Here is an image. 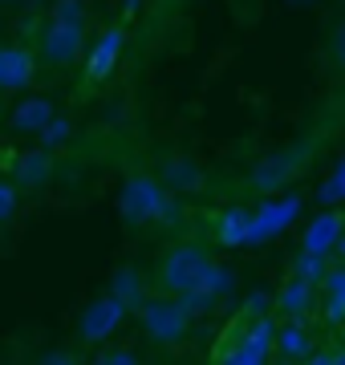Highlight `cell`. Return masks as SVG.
<instances>
[{"label":"cell","mask_w":345,"mask_h":365,"mask_svg":"<svg viewBox=\"0 0 345 365\" xmlns=\"http://www.w3.org/2000/svg\"><path fill=\"white\" fill-rule=\"evenodd\" d=\"M118 215H122V227L130 232H143L150 223H179V203L175 195L159 182V175L150 170H130L122 179V191H118Z\"/></svg>","instance_id":"1"},{"label":"cell","mask_w":345,"mask_h":365,"mask_svg":"<svg viewBox=\"0 0 345 365\" xmlns=\"http://www.w3.org/2000/svg\"><path fill=\"white\" fill-rule=\"evenodd\" d=\"M212 264H215V256L203 248L200 240L171 244V248L159 256L155 272H150V288H155V292H167V297H183V292L203 284V276L212 272Z\"/></svg>","instance_id":"2"},{"label":"cell","mask_w":345,"mask_h":365,"mask_svg":"<svg viewBox=\"0 0 345 365\" xmlns=\"http://www.w3.org/2000/svg\"><path fill=\"white\" fill-rule=\"evenodd\" d=\"M130 313H134V321H138V329H143L146 337L155 341V345H167V349L183 345V341L191 337V321H195V317L187 313L183 300L167 297V292H155V297L146 292Z\"/></svg>","instance_id":"3"},{"label":"cell","mask_w":345,"mask_h":365,"mask_svg":"<svg viewBox=\"0 0 345 365\" xmlns=\"http://www.w3.org/2000/svg\"><path fill=\"white\" fill-rule=\"evenodd\" d=\"M122 53H126V25H106L98 37H93V45H86V53H81V90L93 93L102 81L114 78V69H118ZM78 90V93H81Z\"/></svg>","instance_id":"4"},{"label":"cell","mask_w":345,"mask_h":365,"mask_svg":"<svg viewBox=\"0 0 345 365\" xmlns=\"http://www.w3.org/2000/svg\"><path fill=\"white\" fill-rule=\"evenodd\" d=\"M86 25H61V21H49L37 37V61L49 69H73L86 53Z\"/></svg>","instance_id":"5"},{"label":"cell","mask_w":345,"mask_h":365,"mask_svg":"<svg viewBox=\"0 0 345 365\" xmlns=\"http://www.w3.org/2000/svg\"><path fill=\"white\" fill-rule=\"evenodd\" d=\"M126 317H130V309H126L118 297L102 292V297H93L90 304L81 309V317H78V341H81V345H106V341L126 325Z\"/></svg>","instance_id":"6"},{"label":"cell","mask_w":345,"mask_h":365,"mask_svg":"<svg viewBox=\"0 0 345 365\" xmlns=\"http://www.w3.org/2000/svg\"><path fill=\"white\" fill-rule=\"evenodd\" d=\"M37 49L25 45V41H0V93L4 98H16L25 93L33 81H37Z\"/></svg>","instance_id":"7"},{"label":"cell","mask_w":345,"mask_h":365,"mask_svg":"<svg viewBox=\"0 0 345 365\" xmlns=\"http://www.w3.org/2000/svg\"><path fill=\"white\" fill-rule=\"evenodd\" d=\"M301 215V195H284V199H264L260 207L248 211V232H244V244H268L277 240L292 220Z\"/></svg>","instance_id":"8"},{"label":"cell","mask_w":345,"mask_h":365,"mask_svg":"<svg viewBox=\"0 0 345 365\" xmlns=\"http://www.w3.org/2000/svg\"><path fill=\"white\" fill-rule=\"evenodd\" d=\"M309 163V150L305 146H284V150H277V155L260 158L252 167V175H248V187L252 191H260V195H268V191H280L284 182H292L297 175H301V167Z\"/></svg>","instance_id":"9"},{"label":"cell","mask_w":345,"mask_h":365,"mask_svg":"<svg viewBox=\"0 0 345 365\" xmlns=\"http://www.w3.org/2000/svg\"><path fill=\"white\" fill-rule=\"evenodd\" d=\"M272 341H277V321L272 313H256L244 329V337L236 341V349L227 353L232 365H264L272 361Z\"/></svg>","instance_id":"10"},{"label":"cell","mask_w":345,"mask_h":365,"mask_svg":"<svg viewBox=\"0 0 345 365\" xmlns=\"http://www.w3.org/2000/svg\"><path fill=\"white\" fill-rule=\"evenodd\" d=\"M53 175H57V150H45V146L16 155V163H13V182H16L21 195L45 191V187L53 182Z\"/></svg>","instance_id":"11"},{"label":"cell","mask_w":345,"mask_h":365,"mask_svg":"<svg viewBox=\"0 0 345 365\" xmlns=\"http://www.w3.org/2000/svg\"><path fill=\"white\" fill-rule=\"evenodd\" d=\"M268 304H272V313L280 321H305L313 313V304H317V284H309V280L289 272V280L277 288V297L268 300Z\"/></svg>","instance_id":"12"},{"label":"cell","mask_w":345,"mask_h":365,"mask_svg":"<svg viewBox=\"0 0 345 365\" xmlns=\"http://www.w3.org/2000/svg\"><path fill=\"white\" fill-rule=\"evenodd\" d=\"M159 182L167 187V191H179V195H187V191H203V182H207V175H203V167L195 163V158L187 155H167L159 167Z\"/></svg>","instance_id":"13"},{"label":"cell","mask_w":345,"mask_h":365,"mask_svg":"<svg viewBox=\"0 0 345 365\" xmlns=\"http://www.w3.org/2000/svg\"><path fill=\"white\" fill-rule=\"evenodd\" d=\"M57 114L53 98H45V93H29L21 102L13 106V114H9V126L13 134H41V126Z\"/></svg>","instance_id":"14"},{"label":"cell","mask_w":345,"mask_h":365,"mask_svg":"<svg viewBox=\"0 0 345 365\" xmlns=\"http://www.w3.org/2000/svg\"><path fill=\"white\" fill-rule=\"evenodd\" d=\"M341 227H345V211L325 207L317 220L305 227V235H301V252H321V256H329L333 244H337V235H341Z\"/></svg>","instance_id":"15"},{"label":"cell","mask_w":345,"mask_h":365,"mask_svg":"<svg viewBox=\"0 0 345 365\" xmlns=\"http://www.w3.org/2000/svg\"><path fill=\"white\" fill-rule=\"evenodd\" d=\"M313 337H309V329L301 321H284L277 325V341H272V357L280 361H309L313 357Z\"/></svg>","instance_id":"16"},{"label":"cell","mask_w":345,"mask_h":365,"mask_svg":"<svg viewBox=\"0 0 345 365\" xmlns=\"http://www.w3.org/2000/svg\"><path fill=\"white\" fill-rule=\"evenodd\" d=\"M317 288H321V300H325V321L329 325H345V260L329 264Z\"/></svg>","instance_id":"17"},{"label":"cell","mask_w":345,"mask_h":365,"mask_svg":"<svg viewBox=\"0 0 345 365\" xmlns=\"http://www.w3.org/2000/svg\"><path fill=\"white\" fill-rule=\"evenodd\" d=\"M106 292H110V297H118L126 309H134V304L150 292V284H146L143 268H134V264H118V268L110 272V288H106Z\"/></svg>","instance_id":"18"},{"label":"cell","mask_w":345,"mask_h":365,"mask_svg":"<svg viewBox=\"0 0 345 365\" xmlns=\"http://www.w3.org/2000/svg\"><path fill=\"white\" fill-rule=\"evenodd\" d=\"M244 232H248V207H224L215 211L212 240L220 248H244Z\"/></svg>","instance_id":"19"},{"label":"cell","mask_w":345,"mask_h":365,"mask_svg":"<svg viewBox=\"0 0 345 365\" xmlns=\"http://www.w3.org/2000/svg\"><path fill=\"white\" fill-rule=\"evenodd\" d=\"M37 138H41V146H45V150H61V146L73 138V122H69L66 114H53L45 126H41Z\"/></svg>","instance_id":"20"},{"label":"cell","mask_w":345,"mask_h":365,"mask_svg":"<svg viewBox=\"0 0 345 365\" xmlns=\"http://www.w3.org/2000/svg\"><path fill=\"white\" fill-rule=\"evenodd\" d=\"M317 199H321V207H337V203H345V150H341V158H337V167L329 170V179L321 182Z\"/></svg>","instance_id":"21"},{"label":"cell","mask_w":345,"mask_h":365,"mask_svg":"<svg viewBox=\"0 0 345 365\" xmlns=\"http://www.w3.org/2000/svg\"><path fill=\"white\" fill-rule=\"evenodd\" d=\"M325 256L321 252H297V260H292V276H301L309 284H321V276H325Z\"/></svg>","instance_id":"22"},{"label":"cell","mask_w":345,"mask_h":365,"mask_svg":"<svg viewBox=\"0 0 345 365\" xmlns=\"http://www.w3.org/2000/svg\"><path fill=\"white\" fill-rule=\"evenodd\" d=\"M49 21L86 25V21H90V9H86V0H53V4H49Z\"/></svg>","instance_id":"23"},{"label":"cell","mask_w":345,"mask_h":365,"mask_svg":"<svg viewBox=\"0 0 345 365\" xmlns=\"http://www.w3.org/2000/svg\"><path fill=\"white\" fill-rule=\"evenodd\" d=\"M325 57H329V66L337 73H345V21L329 29V37H325Z\"/></svg>","instance_id":"24"},{"label":"cell","mask_w":345,"mask_h":365,"mask_svg":"<svg viewBox=\"0 0 345 365\" xmlns=\"http://www.w3.org/2000/svg\"><path fill=\"white\" fill-rule=\"evenodd\" d=\"M21 199H25V195L16 191V182H13V179H0V227L16 220V211H21Z\"/></svg>","instance_id":"25"},{"label":"cell","mask_w":345,"mask_h":365,"mask_svg":"<svg viewBox=\"0 0 345 365\" xmlns=\"http://www.w3.org/2000/svg\"><path fill=\"white\" fill-rule=\"evenodd\" d=\"M98 365H138L134 349H98Z\"/></svg>","instance_id":"26"},{"label":"cell","mask_w":345,"mask_h":365,"mask_svg":"<svg viewBox=\"0 0 345 365\" xmlns=\"http://www.w3.org/2000/svg\"><path fill=\"white\" fill-rule=\"evenodd\" d=\"M41 361H78V357H73V353H45V357H41Z\"/></svg>","instance_id":"27"},{"label":"cell","mask_w":345,"mask_h":365,"mask_svg":"<svg viewBox=\"0 0 345 365\" xmlns=\"http://www.w3.org/2000/svg\"><path fill=\"white\" fill-rule=\"evenodd\" d=\"M333 252H337V260H345V227H341V235H337V244H333Z\"/></svg>","instance_id":"28"},{"label":"cell","mask_w":345,"mask_h":365,"mask_svg":"<svg viewBox=\"0 0 345 365\" xmlns=\"http://www.w3.org/2000/svg\"><path fill=\"white\" fill-rule=\"evenodd\" d=\"M292 4H313V0H292Z\"/></svg>","instance_id":"29"},{"label":"cell","mask_w":345,"mask_h":365,"mask_svg":"<svg viewBox=\"0 0 345 365\" xmlns=\"http://www.w3.org/2000/svg\"><path fill=\"white\" fill-rule=\"evenodd\" d=\"M0 4H16V0H0Z\"/></svg>","instance_id":"30"}]
</instances>
